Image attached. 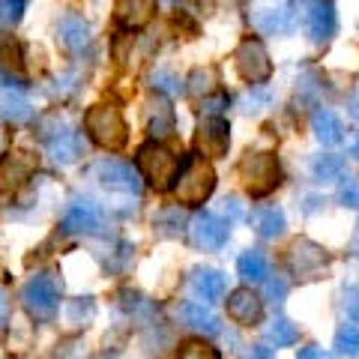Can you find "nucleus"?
Wrapping results in <instances>:
<instances>
[{
  "instance_id": "12",
  "label": "nucleus",
  "mask_w": 359,
  "mask_h": 359,
  "mask_svg": "<svg viewBox=\"0 0 359 359\" xmlns=\"http://www.w3.org/2000/svg\"><path fill=\"white\" fill-rule=\"evenodd\" d=\"M231 147V126L224 117H204L198 126V150H204L210 159H222Z\"/></svg>"
},
{
  "instance_id": "13",
  "label": "nucleus",
  "mask_w": 359,
  "mask_h": 359,
  "mask_svg": "<svg viewBox=\"0 0 359 359\" xmlns=\"http://www.w3.org/2000/svg\"><path fill=\"white\" fill-rule=\"evenodd\" d=\"M228 318L240 327H257L264 320V299L252 287H237L228 297Z\"/></svg>"
},
{
  "instance_id": "49",
  "label": "nucleus",
  "mask_w": 359,
  "mask_h": 359,
  "mask_svg": "<svg viewBox=\"0 0 359 359\" xmlns=\"http://www.w3.org/2000/svg\"><path fill=\"white\" fill-rule=\"evenodd\" d=\"M347 150H351V156H353V159L359 162V135H353V138L347 141Z\"/></svg>"
},
{
  "instance_id": "39",
  "label": "nucleus",
  "mask_w": 359,
  "mask_h": 359,
  "mask_svg": "<svg viewBox=\"0 0 359 359\" xmlns=\"http://www.w3.org/2000/svg\"><path fill=\"white\" fill-rule=\"evenodd\" d=\"M90 351L81 339H72V341H63L60 351H57V359H87Z\"/></svg>"
},
{
  "instance_id": "22",
  "label": "nucleus",
  "mask_w": 359,
  "mask_h": 359,
  "mask_svg": "<svg viewBox=\"0 0 359 359\" xmlns=\"http://www.w3.org/2000/svg\"><path fill=\"white\" fill-rule=\"evenodd\" d=\"M252 228L261 240H278L285 233V212L278 207H257L252 212Z\"/></svg>"
},
{
  "instance_id": "32",
  "label": "nucleus",
  "mask_w": 359,
  "mask_h": 359,
  "mask_svg": "<svg viewBox=\"0 0 359 359\" xmlns=\"http://www.w3.org/2000/svg\"><path fill=\"white\" fill-rule=\"evenodd\" d=\"M177 359H222V353H219V347H212L207 341H186V344H180Z\"/></svg>"
},
{
  "instance_id": "48",
  "label": "nucleus",
  "mask_w": 359,
  "mask_h": 359,
  "mask_svg": "<svg viewBox=\"0 0 359 359\" xmlns=\"http://www.w3.org/2000/svg\"><path fill=\"white\" fill-rule=\"evenodd\" d=\"M347 252H351V257H359V224H356V233H353L351 245H347Z\"/></svg>"
},
{
  "instance_id": "44",
  "label": "nucleus",
  "mask_w": 359,
  "mask_h": 359,
  "mask_svg": "<svg viewBox=\"0 0 359 359\" xmlns=\"http://www.w3.org/2000/svg\"><path fill=\"white\" fill-rule=\"evenodd\" d=\"M297 359H332V353L323 351V347H318V344H309V347H302Z\"/></svg>"
},
{
  "instance_id": "11",
  "label": "nucleus",
  "mask_w": 359,
  "mask_h": 359,
  "mask_svg": "<svg viewBox=\"0 0 359 359\" xmlns=\"http://www.w3.org/2000/svg\"><path fill=\"white\" fill-rule=\"evenodd\" d=\"M36 171V156L25 150H13L0 159V192H15Z\"/></svg>"
},
{
  "instance_id": "5",
  "label": "nucleus",
  "mask_w": 359,
  "mask_h": 359,
  "mask_svg": "<svg viewBox=\"0 0 359 359\" xmlns=\"http://www.w3.org/2000/svg\"><path fill=\"white\" fill-rule=\"evenodd\" d=\"M240 177L252 198H266L282 186V168L273 153H249L240 162Z\"/></svg>"
},
{
  "instance_id": "10",
  "label": "nucleus",
  "mask_w": 359,
  "mask_h": 359,
  "mask_svg": "<svg viewBox=\"0 0 359 359\" xmlns=\"http://www.w3.org/2000/svg\"><path fill=\"white\" fill-rule=\"evenodd\" d=\"M45 141V150L57 165H72L78 162V156H81L84 144H81V132H75L69 123H57L54 129H48L42 135Z\"/></svg>"
},
{
  "instance_id": "27",
  "label": "nucleus",
  "mask_w": 359,
  "mask_h": 359,
  "mask_svg": "<svg viewBox=\"0 0 359 359\" xmlns=\"http://www.w3.org/2000/svg\"><path fill=\"white\" fill-rule=\"evenodd\" d=\"M311 174L318 183H332V180H339L344 174V159L341 156H332V153L318 156V159L311 162Z\"/></svg>"
},
{
  "instance_id": "36",
  "label": "nucleus",
  "mask_w": 359,
  "mask_h": 359,
  "mask_svg": "<svg viewBox=\"0 0 359 359\" xmlns=\"http://www.w3.org/2000/svg\"><path fill=\"white\" fill-rule=\"evenodd\" d=\"M27 0H0V21L6 25H18L21 15H25Z\"/></svg>"
},
{
  "instance_id": "41",
  "label": "nucleus",
  "mask_w": 359,
  "mask_h": 359,
  "mask_svg": "<svg viewBox=\"0 0 359 359\" xmlns=\"http://www.w3.org/2000/svg\"><path fill=\"white\" fill-rule=\"evenodd\" d=\"M266 297L273 299V302H282L285 297H287V282L285 278H266Z\"/></svg>"
},
{
  "instance_id": "40",
  "label": "nucleus",
  "mask_w": 359,
  "mask_h": 359,
  "mask_svg": "<svg viewBox=\"0 0 359 359\" xmlns=\"http://www.w3.org/2000/svg\"><path fill=\"white\" fill-rule=\"evenodd\" d=\"M344 311L353 323H359V285H347L344 287Z\"/></svg>"
},
{
  "instance_id": "20",
  "label": "nucleus",
  "mask_w": 359,
  "mask_h": 359,
  "mask_svg": "<svg viewBox=\"0 0 359 359\" xmlns=\"http://www.w3.org/2000/svg\"><path fill=\"white\" fill-rule=\"evenodd\" d=\"M192 287L204 302H219L224 297V290H228V282H224V276L219 273V269L198 266L192 273Z\"/></svg>"
},
{
  "instance_id": "6",
  "label": "nucleus",
  "mask_w": 359,
  "mask_h": 359,
  "mask_svg": "<svg viewBox=\"0 0 359 359\" xmlns=\"http://www.w3.org/2000/svg\"><path fill=\"white\" fill-rule=\"evenodd\" d=\"M287 266L299 282H314L330 269V255L323 245L311 243V240H294L287 249Z\"/></svg>"
},
{
  "instance_id": "33",
  "label": "nucleus",
  "mask_w": 359,
  "mask_h": 359,
  "mask_svg": "<svg viewBox=\"0 0 359 359\" xmlns=\"http://www.w3.org/2000/svg\"><path fill=\"white\" fill-rule=\"evenodd\" d=\"M339 204L347 210H359V177H347L339 186Z\"/></svg>"
},
{
  "instance_id": "35",
  "label": "nucleus",
  "mask_w": 359,
  "mask_h": 359,
  "mask_svg": "<svg viewBox=\"0 0 359 359\" xmlns=\"http://www.w3.org/2000/svg\"><path fill=\"white\" fill-rule=\"evenodd\" d=\"M123 309H126L129 314H135V318H144V314H153V302L147 297H141V294H132V290H126L123 294Z\"/></svg>"
},
{
  "instance_id": "2",
  "label": "nucleus",
  "mask_w": 359,
  "mask_h": 359,
  "mask_svg": "<svg viewBox=\"0 0 359 359\" xmlns=\"http://www.w3.org/2000/svg\"><path fill=\"white\" fill-rule=\"evenodd\" d=\"M60 299H63V282L57 273L45 269V273H36L21 290V302L33 320L48 323L54 320V314L60 311Z\"/></svg>"
},
{
  "instance_id": "19",
  "label": "nucleus",
  "mask_w": 359,
  "mask_h": 359,
  "mask_svg": "<svg viewBox=\"0 0 359 359\" xmlns=\"http://www.w3.org/2000/svg\"><path fill=\"white\" fill-rule=\"evenodd\" d=\"M57 33H60V42H63L72 54H81L87 45H90V25H87V21L78 15V13L63 15Z\"/></svg>"
},
{
  "instance_id": "9",
  "label": "nucleus",
  "mask_w": 359,
  "mask_h": 359,
  "mask_svg": "<svg viewBox=\"0 0 359 359\" xmlns=\"http://www.w3.org/2000/svg\"><path fill=\"white\" fill-rule=\"evenodd\" d=\"M93 177L111 192H126V195H138L141 192V177L138 168H132L129 162L120 159H102L93 165Z\"/></svg>"
},
{
  "instance_id": "4",
  "label": "nucleus",
  "mask_w": 359,
  "mask_h": 359,
  "mask_svg": "<svg viewBox=\"0 0 359 359\" xmlns=\"http://www.w3.org/2000/svg\"><path fill=\"white\" fill-rule=\"evenodd\" d=\"M84 129L90 138L105 150H120V147H126V141H129L126 120H123V114L114 105H93L84 114Z\"/></svg>"
},
{
  "instance_id": "34",
  "label": "nucleus",
  "mask_w": 359,
  "mask_h": 359,
  "mask_svg": "<svg viewBox=\"0 0 359 359\" xmlns=\"http://www.w3.org/2000/svg\"><path fill=\"white\" fill-rule=\"evenodd\" d=\"M150 84H153V90H159V93H165V96H174V93H180V78H177L174 72L156 69V72L150 75Z\"/></svg>"
},
{
  "instance_id": "47",
  "label": "nucleus",
  "mask_w": 359,
  "mask_h": 359,
  "mask_svg": "<svg viewBox=\"0 0 359 359\" xmlns=\"http://www.w3.org/2000/svg\"><path fill=\"white\" fill-rule=\"evenodd\" d=\"M347 114H351V117L359 123V93L351 96V102H347Z\"/></svg>"
},
{
  "instance_id": "46",
  "label": "nucleus",
  "mask_w": 359,
  "mask_h": 359,
  "mask_svg": "<svg viewBox=\"0 0 359 359\" xmlns=\"http://www.w3.org/2000/svg\"><path fill=\"white\" fill-rule=\"evenodd\" d=\"M6 318H9V297H6V290L0 287V332L6 327Z\"/></svg>"
},
{
  "instance_id": "43",
  "label": "nucleus",
  "mask_w": 359,
  "mask_h": 359,
  "mask_svg": "<svg viewBox=\"0 0 359 359\" xmlns=\"http://www.w3.org/2000/svg\"><path fill=\"white\" fill-rule=\"evenodd\" d=\"M224 216H228V222H237V219H243L245 216V210H243V204H240V198H224Z\"/></svg>"
},
{
  "instance_id": "26",
  "label": "nucleus",
  "mask_w": 359,
  "mask_h": 359,
  "mask_svg": "<svg viewBox=\"0 0 359 359\" xmlns=\"http://www.w3.org/2000/svg\"><path fill=\"white\" fill-rule=\"evenodd\" d=\"M237 269H240V276L245 278V282L261 285V282H266V276H269V261L261 252H245V255H240Z\"/></svg>"
},
{
  "instance_id": "29",
  "label": "nucleus",
  "mask_w": 359,
  "mask_h": 359,
  "mask_svg": "<svg viewBox=\"0 0 359 359\" xmlns=\"http://www.w3.org/2000/svg\"><path fill=\"white\" fill-rule=\"evenodd\" d=\"M96 314V302L93 297H78V299H69L66 302V318H69L72 327H87Z\"/></svg>"
},
{
  "instance_id": "30",
  "label": "nucleus",
  "mask_w": 359,
  "mask_h": 359,
  "mask_svg": "<svg viewBox=\"0 0 359 359\" xmlns=\"http://www.w3.org/2000/svg\"><path fill=\"white\" fill-rule=\"evenodd\" d=\"M156 228H159L162 237H180L186 231V216L180 207H168L156 216Z\"/></svg>"
},
{
  "instance_id": "7",
  "label": "nucleus",
  "mask_w": 359,
  "mask_h": 359,
  "mask_svg": "<svg viewBox=\"0 0 359 359\" xmlns=\"http://www.w3.org/2000/svg\"><path fill=\"white\" fill-rule=\"evenodd\" d=\"M233 63L249 84H266L273 75V63H269V54L261 39H243L240 48L233 51Z\"/></svg>"
},
{
  "instance_id": "17",
  "label": "nucleus",
  "mask_w": 359,
  "mask_h": 359,
  "mask_svg": "<svg viewBox=\"0 0 359 359\" xmlns=\"http://www.w3.org/2000/svg\"><path fill=\"white\" fill-rule=\"evenodd\" d=\"M177 314H180V320H183L189 330H195V332H201V335H210V339H212V335L222 332L219 318L204 306V302L189 299V302H183V306L177 309Z\"/></svg>"
},
{
  "instance_id": "23",
  "label": "nucleus",
  "mask_w": 359,
  "mask_h": 359,
  "mask_svg": "<svg viewBox=\"0 0 359 359\" xmlns=\"http://www.w3.org/2000/svg\"><path fill=\"white\" fill-rule=\"evenodd\" d=\"M25 69V51H21V42L13 36V33L0 30V75L13 78L21 75Z\"/></svg>"
},
{
  "instance_id": "24",
  "label": "nucleus",
  "mask_w": 359,
  "mask_h": 359,
  "mask_svg": "<svg viewBox=\"0 0 359 359\" xmlns=\"http://www.w3.org/2000/svg\"><path fill=\"white\" fill-rule=\"evenodd\" d=\"M311 129H314V138H318L320 144H339V141L344 138V129H341L339 117H335L332 111H327V108H318V111H314Z\"/></svg>"
},
{
  "instance_id": "15",
  "label": "nucleus",
  "mask_w": 359,
  "mask_h": 359,
  "mask_svg": "<svg viewBox=\"0 0 359 359\" xmlns=\"http://www.w3.org/2000/svg\"><path fill=\"white\" fill-rule=\"evenodd\" d=\"M30 102L25 99V84L0 75V120H27Z\"/></svg>"
},
{
  "instance_id": "8",
  "label": "nucleus",
  "mask_w": 359,
  "mask_h": 359,
  "mask_svg": "<svg viewBox=\"0 0 359 359\" xmlns=\"http://www.w3.org/2000/svg\"><path fill=\"white\" fill-rule=\"evenodd\" d=\"M231 237V222H222L212 212H198L189 224V240L201 252H219Z\"/></svg>"
},
{
  "instance_id": "21",
  "label": "nucleus",
  "mask_w": 359,
  "mask_h": 359,
  "mask_svg": "<svg viewBox=\"0 0 359 359\" xmlns=\"http://www.w3.org/2000/svg\"><path fill=\"white\" fill-rule=\"evenodd\" d=\"M174 108L168 105V99H153L150 108H147V132L153 135L156 141L168 138V135H174Z\"/></svg>"
},
{
  "instance_id": "38",
  "label": "nucleus",
  "mask_w": 359,
  "mask_h": 359,
  "mask_svg": "<svg viewBox=\"0 0 359 359\" xmlns=\"http://www.w3.org/2000/svg\"><path fill=\"white\" fill-rule=\"evenodd\" d=\"M210 84H212V69H195L192 78H189V93H210Z\"/></svg>"
},
{
  "instance_id": "25",
  "label": "nucleus",
  "mask_w": 359,
  "mask_h": 359,
  "mask_svg": "<svg viewBox=\"0 0 359 359\" xmlns=\"http://www.w3.org/2000/svg\"><path fill=\"white\" fill-rule=\"evenodd\" d=\"M255 27L261 33H269V36H282V33H290L294 30V18L285 9H261V13H255Z\"/></svg>"
},
{
  "instance_id": "3",
  "label": "nucleus",
  "mask_w": 359,
  "mask_h": 359,
  "mask_svg": "<svg viewBox=\"0 0 359 359\" xmlns=\"http://www.w3.org/2000/svg\"><path fill=\"white\" fill-rule=\"evenodd\" d=\"M135 165H138L141 177L147 180L153 189H159V192L174 189V180H177V171H180V159L165 147V144H159V141L141 144L138 156H135Z\"/></svg>"
},
{
  "instance_id": "18",
  "label": "nucleus",
  "mask_w": 359,
  "mask_h": 359,
  "mask_svg": "<svg viewBox=\"0 0 359 359\" xmlns=\"http://www.w3.org/2000/svg\"><path fill=\"white\" fill-rule=\"evenodd\" d=\"M156 13V0H117L114 15L123 30H141Z\"/></svg>"
},
{
  "instance_id": "1",
  "label": "nucleus",
  "mask_w": 359,
  "mask_h": 359,
  "mask_svg": "<svg viewBox=\"0 0 359 359\" xmlns=\"http://www.w3.org/2000/svg\"><path fill=\"white\" fill-rule=\"evenodd\" d=\"M212 189H216V171L204 162V156L186 153L180 159V171L174 180L177 201L186 207H201L212 195Z\"/></svg>"
},
{
  "instance_id": "50",
  "label": "nucleus",
  "mask_w": 359,
  "mask_h": 359,
  "mask_svg": "<svg viewBox=\"0 0 359 359\" xmlns=\"http://www.w3.org/2000/svg\"><path fill=\"white\" fill-rule=\"evenodd\" d=\"M0 144H4V141H0Z\"/></svg>"
},
{
  "instance_id": "31",
  "label": "nucleus",
  "mask_w": 359,
  "mask_h": 359,
  "mask_svg": "<svg viewBox=\"0 0 359 359\" xmlns=\"http://www.w3.org/2000/svg\"><path fill=\"white\" fill-rule=\"evenodd\" d=\"M335 353H341L347 359H356L359 356V327H341L335 332Z\"/></svg>"
},
{
  "instance_id": "37",
  "label": "nucleus",
  "mask_w": 359,
  "mask_h": 359,
  "mask_svg": "<svg viewBox=\"0 0 359 359\" xmlns=\"http://www.w3.org/2000/svg\"><path fill=\"white\" fill-rule=\"evenodd\" d=\"M240 105H243L245 114H257V111H261L264 105H269V93H266V90H252V93L243 96Z\"/></svg>"
},
{
  "instance_id": "16",
  "label": "nucleus",
  "mask_w": 359,
  "mask_h": 359,
  "mask_svg": "<svg viewBox=\"0 0 359 359\" xmlns=\"http://www.w3.org/2000/svg\"><path fill=\"white\" fill-rule=\"evenodd\" d=\"M306 30L311 42H330L332 33H335V9H332V0H314L309 6V18H306Z\"/></svg>"
},
{
  "instance_id": "28",
  "label": "nucleus",
  "mask_w": 359,
  "mask_h": 359,
  "mask_svg": "<svg viewBox=\"0 0 359 359\" xmlns=\"http://www.w3.org/2000/svg\"><path fill=\"white\" fill-rule=\"evenodd\" d=\"M297 339H299V330H297L287 318H276V320L266 327V341L276 344V347H290Z\"/></svg>"
},
{
  "instance_id": "45",
  "label": "nucleus",
  "mask_w": 359,
  "mask_h": 359,
  "mask_svg": "<svg viewBox=\"0 0 359 359\" xmlns=\"http://www.w3.org/2000/svg\"><path fill=\"white\" fill-rule=\"evenodd\" d=\"M249 359H276V351L273 347H266V344H252Z\"/></svg>"
},
{
  "instance_id": "42",
  "label": "nucleus",
  "mask_w": 359,
  "mask_h": 359,
  "mask_svg": "<svg viewBox=\"0 0 359 359\" xmlns=\"http://www.w3.org/2000/svg\"><path fill=\"white\" fill-rule=\"evenodd\" d=\"M228 102H231L228 93H216L212 99H207V102H204V111H207L210 117H222V111L228 108Z\"/></svg>"
},
{
  "instance_id": "14",
  "label": "nucleus",
  "mask_w": 359,
  "mask_h": 359,
  "mask_svg": "<svg viewBox=\"0 0 359 359\" xmlns=\"http://www.w3.org/2000/svg\"><path fill=\"white\" fill-rule=\"evenodd\" d=\"M63 228L69 233H99L102 231V210L93 201L75 198L63 216Z\"/></svg>"
}]
</instances>
